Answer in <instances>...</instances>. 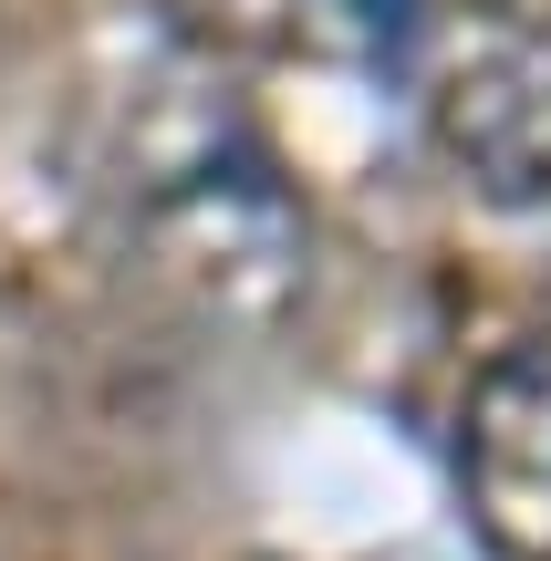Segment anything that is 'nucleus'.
Returning a JSON list of instances; mask_svg holds the SVG:
<instances>
[{"mask_svg": "<svg viewBox=\"0 0 551 561\" xmlns=\"http://www.w3.org/2000/svg\"><path fill=\"white\" fill-rule=\"evenodd\" d=\"M333 21H344L354 42H365L375 62H406L416 53V32H427V0H323Z\"/></svg>", "mask_w": 551, "mask_h": 561, "instance_id": "7ed1b4c3", "label": "nucleus"}, {"mask_svg": "<svg viewBox=\"0 0 551 561\" xmlns=\"http://www.w3.org/2000/svg\"><path fill=\"white\" fill-rule=\"evenodd\" d=\"M458 489L490 561H551V333L479 364L458 405Z\"/></svg>", "mask_w": 551, "mask_h": 561, "instance_id": "f257e3e1", "label": "nucleus"}, {"mask_svg": "<svg viewBox=\"0 0 551 561\" xmlns=\"http://www.w3.org/2000/svg\"><path fill=\"white\" fill-rule=\"evenodd\" d=\"M437 136L490 198H551V32H490L437 83Z\"/></svg>", "mask_w": 551, "mask_h": 561, "instance_id": "f03ea898", "label": "nucleus"}]
</instances>
